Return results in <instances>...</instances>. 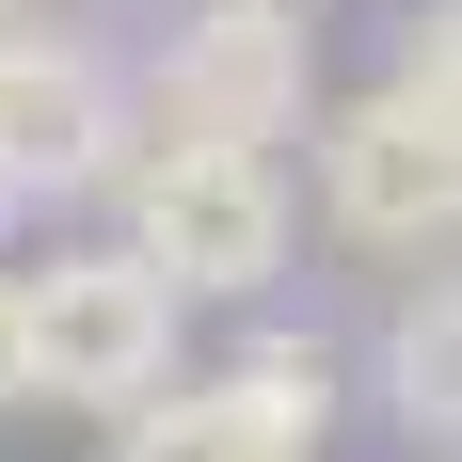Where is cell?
<instances>
[{"label": "cell", "instance_id": "3957f363", "mask_svg": "<svg viewBox=\"0 0 462 462\" xmlns=\"http://www.w3.org/2000/svg\"><path fill=\"white\" fill-rule=\"evenodd\" d=\"M351 415V367L319 335H255L239 367H176L160 399L112 415V462H319Z\"/></svg>", "mask_w": 462, "mask_h": 462}, {"label": "cell", "instance_id": "8992f818", "mask_svg": "<svg viewBox=\"0 0 462 462\" xmlns=\"http://www.w3.org/2000/svg\"><path fill=\"white\" fill-rule=\"evenodd\" d=\"M319 208H335V239H367V255H447V224H462V112L335 96L319 112Z\"/></svg>", "mask_w": 462, "mask_h": 462}, {"label": "cell", "instance_id": "ba28073f", "mask_svg": "<svg viewBox=\"0 0 462 462\" xmlns=\"http://www.w3.org/2000/svg\"><path fill=\"white\" fill-rule=\"evenodd\" d=\"M383 96L462 112V0H399V64H383Z\"/></svg>", "mask_w": 462, "mask_h": 462}, {"label": "cell", "instance_id": "7a4b0ae2", "mask_svg": "<svg viewBox=\"0 0 462 462\" xmlns=\"http://www.w3.org/2000/svg\"><path fill=\"white\" fill-rule=\"evenodd\" d=\"M176 319L191 303L143 272L128 239H80V255L16 272V367H32V399H80V415L160 399V383H176Z\"/></svg>", "mask_w": 462, "mask_h": 462}, {"label": "cell", "instance_id": "30bf717a", "mask_svg": "<svg viewBox=\"0 0 462 462\" xmlns=\"http://www.w3.org/2000/svg\"><path fill=\"white\" fill-rule=\"evenodd\" d=\"M0 16H16V0H0Z\"/></svg>", "mask_w": 462, "mask_h": 462}, {"label": "cell", "instance_id": "277c9868", "mask_svg": "<svg viewBox=\"0 0 462 462\" xmlns=\"http://www.w3.org/2000/svg\"><path fill=\"white\" fill-rule=\"evenodd\" d=\"M143 96H160L176 143H255L272 160L319 112V16L303 0H191L160 32V64H143Z\"/></svg>", "mask_w": 462, "mask_h": 462}, {"label": "cell", "instance_id": "6da1fadb", "mask_svg": "<svg viewBox=\"0 0 462 462\" xmlns=\"http://www.w3.org/2000/svg\"><path fill=\"white\" fill-rule=\"evenodd\" d=\"M128 255L176 303H255V287L287 272V239H303V191H287V160H255V143H128Z\"/></svg>", "mask_w": 462, "mask_h": 462}, {"label": "cell", "instance_id": "52a82bcc", "mask_svg": "<svg viewBox=\"0 0 462 462\" xmlns=\"http://www.w3.org/2000/svg\"><path fill=\"white\" fill-rule=\"evenodd\" d=\"M383 415L399 430H447L462 415V303H447V272L399 287V319H383Z\"/></svg>", "mask_w": 462, "mask_h": 462}, {"label": "cell", "instance_id": "9c48e42d", "mask_svg": "<svg viewBox=\"0 0 462 462\" xmlns=\"http://www.w3.org/2000/svg\"><path fill=\"white\" fill-rule=\"evenodd\" d=\"M32 399V367H16V272H0V415Z\"/></svg>", "mask_w": 462, "mask_h": 462}, {"label": "cell", "instance_id": "5b68a950", "mask_svg": "<svg viewBox=\"0 0 462 462\" xmlns=\"http://www.w3.org/2000/svg\"><path fill=\"white\" fill-rule=\"evenodd\" d=\"M128 64L96 32H48V16H0V208H48V191H112L128 176Z\"/></svg>", "mask_w": 462, "mask_h": 462}]
</instances>
